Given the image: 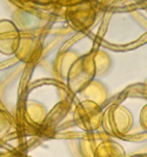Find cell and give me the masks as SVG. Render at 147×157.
<instances>
[{"label":"cell","instance_id":"ba28073f","mask_svg":"<svg viewBox=\"0 0 147 157\" xmlns=\"http://www.w3.org/2000/svg\"><path fill=\"white\" fill-rule=\"evenodd\" d=\"M24 116L28 125L39 129L46 124L48 112L42 103L38 101H27L24 106Z\"/></svg>","mask_w":147,"mask_h":157},{"label":"cell","instance_id":"2e32d148","mask_svg":"<svg viewBox=\"0 0 147 157\" xmlns=\"http://www.w3.org/2000/svg\"><path fill=\"white\" fill-rule=\"evenodd\" d=\"M130 157H145V156H142V155H133V156H130Z\"/></svg>","mask_w":147,"mask_h":157},{"label":"cell","instance_id":"5bb4252c","mask_svg":"<svg viewBox=\"0 0 147 157\" xmlns=\"http://www.w3.org/2000/svg\"><path fill=\"white\" fill-rule=\"evenodd\" d=\"M139 122H140V126L142 128V130L147 132V104L144 105L141 111H140Z\"/></svg>","mask_w":147,"mask_h":157},{"label":"cell","instance_id":"3957f363","mask_svg":"<svg viewBox=\"0 0 147 157\" xmlns=\"http://www.w3.org/2000/svg\"><path fill=\"white\" fill-rule=\"evenodd\" d=\"M65 20L74 31L86 32L97 20V10L91 2H79L66 8Z\"/></svg>","mask_w":147,"mask_h":157},{"label":"cell","instance_id":"4fadbf2b","mask_svg":"<svg viewBox=\"0 0 147 157\" xmlns=\"http://www.w3.org/2000/svg\"><path fill=\"white\" fill-rule=\"evenodd\" d=\"M13 126H14V122L12 116L7 111L0 109V141L11 134Z\"/></svg>","mask_w":147,"mask_h":157},{"label":"cell","instance_id":"5b68a950","mask_svg":"<svg viewBox=\"0 0 147 157\" xmlns=\"http://www.w3.org/2000/svg\"><path fill=\"white\" fill-rule=\"evenodd\" d=\"M94 79L95 78L92 75V72L87 67L83 57L80 56V58L72 66L66 79V83L70 91H72L73 94H80Z\"/></svg>","mask_w":147,"mask_h":157},{"label":"cell","instance_id":"9a60e30c","mask_svg":"<svg viewBox=\"0 0 147 157\" xmlns=\"http://www.w3.org/2000/svg\"><path fill=\"white\" fill-rule=\"evenodd\" d=\"M0 157H20L18 154L13 152V151H4L1 152L0 151Z\"/></svg>","mask_w":147,"mask_h":157},{"label":"cell","instance_id":"6da1fadb","mask_svg":"<svg viewBox=\"0 0 147 157\" xmlns=\"http://www.w3.org/2000/svg\"><path fill=\"white\" fill-rule=\"evenodd\" d=\"M133 126V115L123 104H112L107 106L102 113L104 132L114 137L121 138L131 131Z\"/></svg>","mask_w":147,"mask_h":157},{"label":"cell","instance_id":"277c9868","mask_svg":"<svg viewBox=\"0 0 147 157\" xmlns=\"http://www.w3.org/2000/svg\"><path fill=\"white\" fill-rule=\"evenodd\" d=\"M42 53V44L37 36L21 33L14 57L24 64H34Z\"/></svg>","mask_w":147,"mask_h":157},{"label":"cell","instance_id":"30bf717a","mask_svg":"<svg viewBox=\"0 0 147 157\" xmlns=\"http://www.w3.org/2000/svg\"><path fill=\"white\" fill-rule=\"evenodd\" d=\"M79 94L83 98L81 101H90V102L95 103V104H98L100 106L108 98L107 87L105 86L100 80H98V79L92 80Z\"/></svg>","mask_w":147,"mask_h":157},{"label":"cell","instance_id":"9c48e42d","mask_svg":"<svg viewBox=\"0 0 147 157\" xmlns=\"http://www.w3.org/2000/svg\"><path fill=\"white\" fill-rule=\"evenodd\" d=\"M80 58L75 51H60L53 62V73L58 80H66L72 66Z\"/></svg>","mask_w":147,"mask_h":157},{"label":"cell","instance_id":"8fae6325","mask_svg":"<svg viewBox=\"0 0 147 157\" xmlns=\"http://www.w3.org/2000/svg\"><path fill=\"white\" fill-rule=\"evenodd\" d=\"M108 137L105 132H87L79 141V154L81 155V157H94L97 148Z\"/></svg>","mask_w":147,"mask_h":157},{"label":"cell","instance_id":"7c38bea8","mask_svg":"<svg viewBox=\"0 0 147 157\" xmlns=\"http://www.w3.org/2000/svg\"><path fill=\"white\" fill-rule=\"evenodd\" d=\"M94 157H126V151L119 142L107 138L97 148Z\"/></svg>","mask_w":147,"mask_h":157},{"label":"cell","instance_id":"8992f818","mask_svg":"<svg viewBox=\"0 0 147 157\" xmlns=\"http://www.w3.org/2000/svg\"><path fill=\"white\" fill-rule=\"evenodd\" d=\"M21 32L14 23L7 19L0 20V53L14 56Z\"/></svg>","mask_w":147,"mask_h":157},{"label":"cell","instance_id":"52a82bcc","mask_svg":"<svg viewBox=\"0 0 147 157\" xmlns=\"http://www.w3.org/2000/svg\"><path fill=\"white\" fill-rule=\"evenodd\" d=\"M81 57L95 79L98 76L105 75L112 65L111 57L104 50H92Z\"/></svg>","mask_w":147,"mask_h":157},{"label":"cell","instance_id":"7a4b0ae2","mask_svg":"<svg viewBox=\"0 0 147 157\" xmlns=\"http://www.w3.org/2000/svg\"><path fill=\"white\" fill-rule=\"evenodd\" d=\"M102 113L100 105L90 101H80L73 110V122L85 134L94 132L102 125Z\"/></svg>","mask_w":147,"mask_h":157}]
</instances>
